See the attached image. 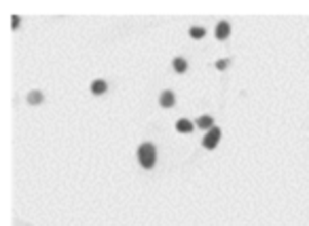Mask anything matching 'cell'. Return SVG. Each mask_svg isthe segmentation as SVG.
<instances>
[{
  "instance_id": "52a82bcc",
  "label": "cell",
  "mask_w": 309,
  "mask_h": 226,
  "mask_svg": "<svg viewBox=\"0 0 309 226\" xmlns=\"http://www.w3.org/2000/svg\"><path fill=\"white\" fill-rule=\"evenodd\" d=\"M172 66H174V70H176V72L178 74H182V72H186V59H182V57H176L174 59V62H172Z\"/></svg>"
},
{
  "instance_id": "3957f363",
  "label": "cell",
  "mask_w": 309,
  "mask_h": 226,
  "mask_svg": "<svg viewBox=\"0 0 309 226\" xmlns=\"http://www.w3.org/2000/svg\"><path fill=\"white\" fill-rule=\"evenodd\" d=\"M229 34H231V26H229L227 21H220L218 26H216V38L224 40V38H229Z\"/></svg>"
},
{
  "instance_id": "7a4b0ae2",
  "label": "cell",
  "mask_w": 309,
  "mask_h": 226,
  "mask_svg": "<svg viewBox=\"0 0 309 226\" xmlns=\"http://www.w3.org/2000/svg\"><path fill=\"white\" fill-rule=\"evenodd\" d=\"M218 142H220V129H218V127H212L210 131L204 135V146H206L208 150H212V148H216Z\"/></svg>"
},
{
  "instance_id": "ba28073f",
  "label": "cell",
  "mask_w": 309,
  "mask_h": 226,
  "mask_svg": "<svg viewBox=\"0 0 309 226\" xmlns=\"http://www.w3.org/2000/svg\"><path fill=\"white\" fill-rule=\"evenodd\" d=\"M106 91V82L104 80H93L91 82V93L93 95H102Z\"/></svg>"
},
{
  "instance_id": "277c9868",
  "label": "cell",
  "mask_w": 309,
  "mask_h": 226,
  "mask_svg": "<svg viewBox=\"0 0 309 226\" xmlns=\"http://www.w3.org/2000/svg\"><path fill=\"white\" fill-rule=\"evenodd\" d=\"M174 93L172 91H163L161 95H159V104L163 106V108H172V106H174Z\"/></svg>"
},
{
  "instance_id": "8992f818",
  "label": "cell",
  "mask_w": 309,
  "mask_h": 226,
  "mask_svg": "<svg viewBox=\"0 0 309 226\" xmlns=\"http://www.w3.org/2000/svg\"><path fill=\"white\" fill-rule=\"evenodd\" d=\"M176 129H178L180 133H191V131H193V123H188L186 118H180V121L176 123Z\"/></svg>"
},
{
  "instance_id": "30bf717a",
  "label": "cell",
  "mask_w": 309,
  "mask_h": 226,
  "mask_svg": "<svg viewBox=\"0 0 309 226\" xmlns=\"http://www.w3.org/2000/svg\"><path fill=\"white\" fill-rule=\"evenodd\" d=\"M188 34H191V38L199 40V38H204V36H206V30H204V28H197V26H193L191 30H188Z\"/></svg>"
},
{
  "instance_id": "6da1fadb",
  "label": "cell",
  "mask_w": 309,
  "mask_h": 226,
  "mask_svg": "<svg viewBox=\"0 0 309 226\" xmlns=\"http://www.w3.org/2000/svg\"><path fill=\"white\" fill-rule=\"evenodd\" d=\"M138 161H140V165L144 169H152V165H154V161H157V150H154V146L152 144H142L140 148H138Z\"/></svg>"
},
{
  "instance_id": "9c48e42d",
  "label": "cell",
  "mask_w": 309,
  "mask_h": 226,
  "mask_svg": "<svg viewBox=\"0 0 309 226\" xmlns=\"http://www.w3.org/2000/svg\"><path fill=\"white\" fill-rule=\"evenodd\" d=\"M28 102H30L32 106L41 104V102H43V93H41V91H30V93H28Z\"/></svg>"
},
{
  "instance_id": "5b68a950",
  "label": "cell",
  "mask_w": 309,
  "mask_h": 226,
  "mask_svg": "<svg viewBox=\"0 0 309 226\" xmlns=\"http://www.w3.org/2000/svg\"><path fill=\"white\" fill-rule=\"evenodd\" d=\"M197 127H199V129H208V131H210V129L214 127V118L208 116V114L199 116V118H197Z\"/></svg>"
},
{
  "instance_id": "8fae6325",
  "label": "cell",
  "mask_w": 309,
  "mask_h": 226,
  "mask_svg": "<svg viewBox=\"0 0 309 226\" xmlns=\"http://www.w3.org/2000/svg\"><path fill=\"white\" fill-rule=\"evenodd\" d=\"M227 66H229V59H218L216 62V70H224Z\"/></svg>"
},
{
  "instance_id": "7c38bea8",
  "label": "cell",
  "mask_w": 309,
  "mask_h": 226,
  "mask_svg": "<svg viewBox=\"0 0 309 226\" xmlns=\"http://www.w3.org/2000/svg\"><path fill=\"white\" fill-rule=\"evenodd\" d=\"M17 26H19V17L17 15H11V28L17 30Z\"/></svg>"
}]
</instances>
